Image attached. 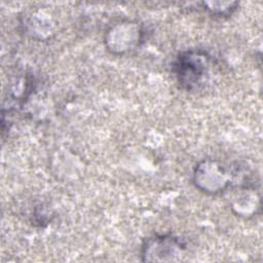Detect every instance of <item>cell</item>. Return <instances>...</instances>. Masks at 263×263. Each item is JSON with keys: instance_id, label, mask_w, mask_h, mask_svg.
Masks as SVG:
<instances>
[{"instance_id": "obj_4", "label": "cell", "mask_w": 263, "mask_h": 263, "mask_svg": "<svg viewBox=\"0 0 263 263\" xmlns=\"http://www.w3.org/2000/svg\"><path fill=\"white\" fill-rule=\"evenodd\" d=\"M145 31L139 22L122 20L110 26L104 36L108 51L122 55L137 49L144 40Z\"/></svg>"}, {"instance_id": "obj_1", "label": "cell", "mask_w": 263, "mask_h": 263, "mask_svg": "<svg viewBox=\"0 0 263 263\" xmlns=\"http://www.w3.org/2000/svg\"><path fill=\"white\" fill-rule=\"evenodd\" d=\"M214 58L201 48L180 51L172 63V73L180 88L188 92L201 90L210 81Z\"/></svg>"}, {"instance_id": "obj_2", "label": "cell", "mask_w": 263, "mask_h": 263, "mask_svg": "<svg viewBox=\"0 0 263 263\" xmlns=\"http://www.w3.org/2000/svg\"><path fill=\"white\" fill-rule=\"evenodd\" d=\"M236 179L235 170L217 159L205 158L196 163L192 182L194 186L208 195H218L229 190Z\"/></svg>"}, {"instance_id": "obj_3", "label": "cell", "mask_w": 263, "mask_h": 263, "mask_svg": "<svg viewBox=\"0 0 263 263\" xmlns=\"http://www.w3.org/2000/svg\"><path fill=\"white\" fill-rule=\"evenodd\" d=\"M187 249L185 240L172 233L153 234L144 239L141 247L143 262L180 261Z\"/></svg>"}, {"instance_id": "obj_5", "label": "cell", "mask_w": 263, "mask_h": 263, "mask_svg": "<svg viewBox=\"0 0 263 263\" xmlns=\"http://www.w3.org/2000/svg\"><path fill=\"white\" fill-rule=\"evenodd\" d=\"M202 9L217 17H229L238 7V2H201Z\"/></svg>"}]
</instances>
